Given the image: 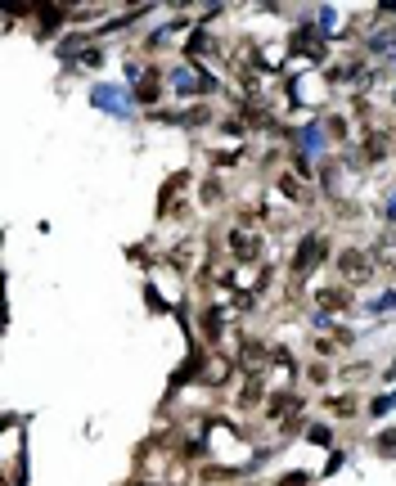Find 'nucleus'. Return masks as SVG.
I'll return each mask as SVG.
<instances>
[{
    "label": "nucleus",
    "instance_id": "1",
    "mask_svg": "<svg viewBox=\"0 0 396 486\" xmlns=\"http://www.w3.org/2000/svg\"><path fill=\"white\" fill-rule=\"evenodd\" d=\"M342 270H347V275H356V279L369 275V266H365V257H360V252H342Z\"/></svg>",
    "mask_w": 396,
    "mask_h": 486
}]
</instances>
